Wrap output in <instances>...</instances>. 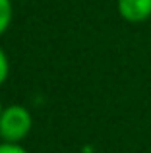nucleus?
I'll list each match as a JSON object with an SVG mask.
<instances>
[{
    "label": "nucleus",
    "instance_id": "f257e3e1",
    "mask_svg": "<svg viewBox=\"0 0 151 153\" xmlns=\"http://www.w3.org/2000/svg\"><path fill=\"white\" fill-rule=\"evenodd\" d=\"M33 128L31 112L21 105H10L0 114V138L6 143H19Z\"/></svg>",
    "mask_w": 151,
    "mask_h": 153
},
{
    "label": "nucleus",
    "instance_id": "f03ea898",
    "mask_svg": "<svg viewBox=\"0 0 151 153\" xmlns=\"http://www.w3.org/2000/svg\"><path fill=\"white\" fill-rule=\"evenodd\" d=\"M116 10L124 22L144 23L151 18V0H116Z\"/></svg>",
    "mask_w": 151,
    "mask_h": 153
},
{
    "label": "nucleus",
    "instance_id": "7ed1b4c3",
    "mask_svg": "<svg viewBox=\"0 0 151 153\" xmlns=\"http://www.w3.org/2000/svg\"><path fill=\"white\" fill-rule=\"evenodd\" d=\"M14 18V6H12V0H0V37L8 31Z\"/></svg>",
    "mask_w": 151,
    "mask_h": 153
},
{
    "label": "nucleus",
    "instance_id": "20e7f679",
    "mask_svg": "<svg viewBox=\"0 0 151 153\" xmlns=\"http://www.w3.org/2000/svg\"><path fill=\"white\" fill-rule=\"evenodd\" d=\"M10 74V62H8V54L4 52V49L0 47V85H4V82L8 79Z\"/></svg>",
    "mask_w": 151,
    "mask_h": 153
},
{
    "label": "nucleus",
    "instance_id": "39448f33",
    "mask_svg": "<svg viewBox=\"0 0 151 153\" xmlns=\"http://www.w3.org/2000/svg\"><path fill=\"white\" fill-rule=\"evenodd\" d=\"M0 153H29L25 147H21L19 143H0Z\"/></svg>",
    "mask_w": 151,
    "mask_h": 153
},
{
    "label": "nucleus",
    "instance_id": "423d86ee",
    "mask_svg": "<svg viewBox=\"0 0 151 153\" xmlns=\"http://www.w3.org/2000/svg\"><path fill=\"white\" fill-rule=\"evenodd\" d=\"M2 111H4V107H2V101H0V114H2Z\"/></svg>",
    "mask_w": 151,
    "mask_h": 153
}]
</instances>
